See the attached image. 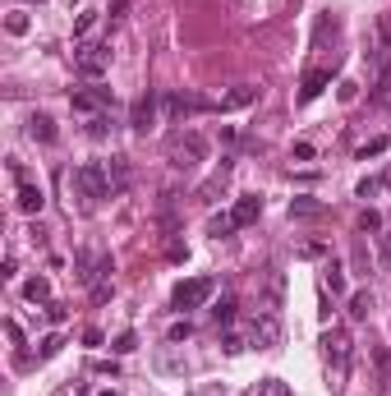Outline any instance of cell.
<instances>
[{"label":"cell","instance_id":"e575fe53","mask_svg":"<svg viewBox=\"0 0 391 396\" xmlns=\"http://www.w3.org/2000/svg\"><path fill=\"white\" fill-rule=\"evenodd\" d=\"M92 300L106 305V300H111V281H97V286H92Z\"/></svg>","mask_w":391,"mask_h":396},{"label":"cell","instance_id":"7402d4cb","mask_svg":"<svg viewBox=\"0 0 391 396\" xmlns=\"http://www.w3.org/2000/svg\"><path fill=\"white\" fill-rule=\"evenodd\" d=\"M111 351H115V355H129V351H138V332H120L115 341H111Z\"/></svg>","mask_w":391,"mask_h":396},{"label":"cell","instance_id":"9c48e42d","mask_svg":"<svg viewBox=\"0 0 391 396\" xmlns=\"http://www.w3.org/2000/svg\"><path fill=\"white\" fill-rule=\"evenodd\" d=\"M166 111H170V116H198V111H216V102H203L194 92H170V97H166Z\"/></svg>","mask_w":391,"mask_h":396},{"label":"cell","instance_id":"d6a6232c","mask_svg":"<svg viewBox=\"0 0 391 396\" xmlns=\"http://www.w3.org/2000/svg\"><path fill=\"white\" fill-rule=\"evenodd\" d=\"M387 189V180H364L359 184V198H373V194H382Z\"/></svg>","mask_w":391,"mask_h":396},{"label":"cell","instance_id":"8fae6325","mask_svg":"<svg viewBox=\"0 0 391 396\" xmlns=\"http://www.w3.org/2000/svg\"><path fill=\"white\" fill-rule=\"evenodd\" d=\"M230 217H235V230H240V226H254L258 217H262V198H258V194H244V198H235Z\"/></svg>","mask_w":391,"mask_h":396},{"label":"cell","instance_id":"ba28073f","mask_svg":"<svg viewBox=\"0 0 391 396\" xmlns=\"http://www.w3.org/2000/svg\"><path fill=\"white\" fill-rule=\"evenodd\" d=\"M129 124H134L138 134H148L152 124H157V92H152V88L134 102V111H129Z\"/></svg>","mask_w":391,"mask_h":396},{"label":"cell","instance_id":"836d02e7","mask_svg":"<svg viewBox=\"0 0 391 396\" xmlns=\"http://www.w3.org/2000/svg\"><path fill=\"white\" fill-rule=\"evenodd\" d=\"M359 230H382V217H377L373 208H368V212L359 217Z\"/></svg>","mask_w":391,"mask_h":396},{"label":"cell","instance_id":"5bb4252c","mask_svg":"<svg viewBox=\"0 0 391 396\" xmlns=\"http://www.w3.org/2000/svg\"><path fill=\"white\" fill-rule=\"evenodd\" d=\"M28 134L37 138V143H56V120H51V116H37V111H32V116H28Z\"/></svg>","mask_w":391,"mask_h":396},{"label":"cell","instance_id":"83f0119b","mask_svg":"<svg viewBox=\"0 0 391 396\" xmlns=\"http://www.w3.org/2000/svg\"><path fill=\"white\" fill-rule=\"evenodd\" d=\"M387 97H391V69H382V78H377V88H373V102L382 107Z\"/></svg>","mask_w":391,"mask_h":396},{"label":"cell","instance_id":"8d00e7d4","mask_svg":"<svg viewBox=\"0 0 391 396\" xmlns=\"http://www.w3.org/2000/svg\"><path fill=\"white\" fill-rule=\"evenodd\" d=\"M5 332H10V341H14V346H23V327H19V322H14V318L5 322Z\"/></svg>","mask_w":391,"mask_h":396},{"label":"cell","instance_id":"484cf974","mask_svg":"<svg viewBox=\"0 0 391 396\" xmlns=\"http://www.w3.org/2000/svg\"><path fill=\"white\" fill-rule=\"evenodd\" d=\"M244 346H249V341H244L240 332H226V336H221V351H226V355H240Z\"/></svg>","mask_w":391,"mask_h":396},{"label":"cell","instance_id":"7c38bea8","mask_svg":"<svg viewBox=\"0 0 391 396\" xmlns=\"http://www.w3.org/2000/svg\"><path fill=\"white\" fill-rule=\"evenodd\" d=\"M249 102H258V88L254 83H240V88H230L221 102H216V111H240V107H249Z\"/></svg>","mask_w":391,"mask_h":396},{"label":"cell","instance_id":"30bf717a","mask_svg":"<svg viewBox=\"0 0 391 396\" xmlns=\"http://www.w3.org/2000/svg\"><path fill=\"white\" fill-rule=\"evenodd\" d=\"M111 102H115V97H111V88H102V83H92L88 92H74V97H69L74 111H102V107H111Z\"/></svg>","mask_w":391,"mask_h":396},{"label":"cell","instance_id":"2e32d148","mask_svg":"<svg viewBox=\"0 0 391 396\" xmlns=\"http://www.w3.org/2000/svg\"><path fill=\"white\" fill-rule=\"evenodd\" d=\"M368 314H373V295H368V290H355V295H350V318L364 322Z\"/></svg>","mask_w":391,"mask_h":396},{"label":"cell","instance_id":"3957f363","mask_svg":"<svg viewBox=\"0 0 391 396\" xmlns=\"http://www.w3.org/2000/svg\"><path fill=\"white\" fill-rule=\"evenodd\" d=\"M78 194H83V203H97V198L111 194V166H102V162H83L74 175Z\"/></svg>","mask_w":391,"mask_h":396},{"label":"cell","instance_id":"277c9868","mask_svg":"<svg viewBox=\"0 0 391 396\" xmlns=\"http://www.w3.org/2000/svg\"><path fill=\"white\" fill-rule=\"evenodd\" d=\"M203 153H208V138L194 134V129L170 138V166H175V170H194L198 162H203Z\"/></svg>","mask_w":391,"mask_h":396},{"label":"cell","instance_id":"4fadbf2b","mask_svg":"<svg viewBox=\"0 0 391 396\" xmlns=\"http://www.w3.org/2000/svg\"><path fill=\"white\" fill-rule=\"evenodd\" d=\"M331 83V69H313V74H304V88H300V107H309L313 97H322V88Z\"/></svg>","mask_w":391,"mask_h":396},{"label":"cell","instance_id":"8992f818","mask_svg":"<svg viewBox=\"0 0 391 396\" xmlns=\"http://www.w3.org/2000/svg\"><path fill=\"white\" fill-rule=\"evenodd\" d=\"M322 355H327V368H336V378H341L346 364H350V336H346V327H327V332H322Z\"/></svg>","mask_w":391,"mask_h":396},{"label":"cell","instance_id":"603a6c76","mask_svg":"<svg viewBox=\"0 0 391 396\" xmlns=\"http://www.w3.org/2000/svg\"><path fill=\"white\" fill-rule=\"evenodd\" d=\"M391 148V138H373V143H364L359 148V162H368V157H382Z\"/></svg>","mask_w":391,"mask_h":396},{"label":"cell","instance_id":"e0dca14e","mask_svg":"<svg viewBox=\"0 0 391 396\" xmlns=\"http://www.w3.org/2000/svg\"><path fill=\"white\" fill-rule=\"evenodd\" d=\"M23 295H28L32 305H51V281H46V276H32L28 286H23Z\"/></svg>","mask_w":391,"mask_h":396},{"label":"cell","instance_id":"ffe728a7","mask_svg":"<svg viewBox=\"0 0 391 396\" xmlns=\"http://www.w3.org/2000/svg\"><path fill=\"white\" fill-rule=\"evenodd\" d=\"M317 212H322L317 198H290V217H317Z\"/></svg>","mask_w":391,"mask_h":396},{"label":"cell","instance_id":"f1b7e54d","mask_svg":"<svg viewBox=\"0 0 391 396\" xmlns=\"http://www.w3.org/2000/svg\"><path fill=\"white\" fill-rule=\"evenodd\" d=\"M92 23H97V10H83V14L74 19V37H83V32H88Z\"/></svg>","mask_w":391,"mask_h":396},{"label":"cell","instance_id":"4dcf8cb0","mask_svg":"<svg viewBox=\"0 0 391 396\" xmlns=\"http://www.w3.org/2000/svg\"><path fill=\"white\" fill-rule=\"evenodd\" d=\"M46 318H51V322H56V327H60V322L69 318V309H65L60 300H51V305H46Z\"/></svg>","mask_w":391,"mask_h":396},{"label":"cell","instance_id":"7a4b0ae2","mask_svg":"<svg viewBox=\"0 0 391 396\" xmlns=\"http://www.w3.org/2000/svg\"><path fill=\"white\" fill-rule=\"evenodd\" d=\"M281 318H276V309H258L254 322H249V346H258V351H276L281 346Z\"/></svg>","mask_w":391,"mask_h":396},{"label":"cell","instance_id":"d590c367","mask_svg":"<svg viewBox=\"0 0 391 396\" xmlns=\"http://www.w3.org/2000/svg\"><path fill=\"white\" fill-rule=\"evenodd\" d=\"M322 254H327L322 244H300V258H322Z\"/></svg>","mask_w":391,"mask_h":396},{"label":"cell","instance_id":"4316f807","mask_svg":"<svg viewBox=\"0 0 391 396\" xmlns=\"http://www.w3.org/2000/svg\"><path fill=\"white\" fill-rule=\"evenodd\" d=\"M377 263L382 272H391V235H377Z\"/></svg>","mask_w":391,"mask_h":396},{"label":"cell","instance_id":"60d3db41","mask_svg":"<svg viewBox=\"0 0 391 396\" xmlns=\"http://www.w3.org/2000/svg\"><path fill=\"white\" fill-rule=\"evenodd\" d=\"M102 396H115V392H102Z\"/></svg>","mask_w":391,"mask_h":396},{"label":"cell","instance_id":"5b68a950","mask_svg":"<svg viewBox=\"0 0 391 396\" xmlns=\"http://www.w3.org/2000/svg\"><path fill=\"white\" fill-rule=\"evenodd\" d=\"M10 175H14V184H19V212H28V217H37L42 212V203H46V194H42V184H32L28 180V170H23V162H10Z\"/></svg>","mask_w":391,"mask_h":396},{"label":"cell","instance_id":"ab89813d","mask_svg":"<svg viewBox=\"0 0 391 396\" xmlns=\"http://www.w3.org/2000/svg\"><path fill=\"white\" fill-rule=\"evenodd\" d=\"M295 157H300V162H313V143H295Z\"/></svg>","mask_w":391,"mask_h":396},{"label":"cell","instance_id":"d6986e66","mask_svg":"<svg viewBox=\"0 0 391 396\" xmlns=\"http://www.w3.org/2000/svg\"><path fill=\"white\" fill-rule=\"evenodd\" d=\"M254 396H290V382H281V378H262L254 387Z\"/></svg>","mask_w":391,"mask_h":396},{"label":"cell","instance_id":"cb8c5ba5","mask_svg":"<svg viewBox=\"0 0 391 396\" xmlns=\"http://www.w3.org/2000/svg\"><path fill=\"white\" fill-rule=\"evenodd\" d=\"M212 318L221 322V327H230V322H235V300H221V305L212 309Z\"/></svg>","mask_w":391,"mask_h":396},{"label":"cell","instance_id":"ac0fdd59","mask_svg":"<svg viewBox=\"0 0 391 396\" xmlns=\"http://www.w3.org/2000/svg\"><path fill=\"white\" fill-rule=\"evenodd\" d=\"M60 346H65V336H60V332L42 336V341H37V360H56V355H60Z\"/></svg>","mask_w":391,"mask_h":396},{"label":"cell","instance_id":"1f68e13d","mask_svg":"<svg viewBox=\"0 0 391 396\" xmlns=\"http://www.w3.org/2000/svg\"><path fill=\"white\" fill-rule=\"evenodd\" d=\"M124 14H129V0H115V5H111V28H120Z\"/></svg>","mask_w":391,"mask_h":396},{"label":"cell","instance_id":"f546056e","mask_svg":"<svg viewBox=\"0 0 391 396\" xmlns=\"http://www.w3.org/2000/svg\"><path fill=\"white\" fill-rule=\"evenodd\" d=\"M88 134H92V138H106V134H111V120H106V116H92V120H88Z\"/></svg>","mask_w":391,"mask_h":396},{"label":"cell","instance_id":"f35d334b","mask_svg":"<svg viewBox=\"0 0 391 396\" xmlns=\"http://www.w3.org/2000/svg\"><path fill=\"white\" fill-rule=\"evenodd\" d=\"M373 368H377V378H387V351H373Z\"/></svg>","mask_w":391,"mask_h":396},{"label":"cell","instance_id":"44dd1931","mask_svg":"<svg viewBox=\"0 0 391 396\" xmlns=\"http://www.w3.org/2000/svg\"><path fill=\"white\" fill-rule=\"evenodd\" d=\"M230 230H235V217H230V212H221V217H212V221H208L212 240H221V235H230Z\"/></svg>","mask_w":391,"mask_h":396},{"label":"cell","instance_id":"6da1fadb","mask_svg":"<svg viewBox=\"0 0 391 396\" xmlns=\"http://www.w3.org/2000/svg\"><path fill=\"white\" fill-rule=\"evenodd\" d=\"M212 290H216V281H212V276H189V281H180V286L170 290V309H175V314L203 309V305L212 300Z\"/></svg>","mask_w":391,"mask_h":396},{"label":"cell","instance_id":"52a82bcc","mask_svg":"<svg viewBox=\"0 0 391 396\" xmlns=\"http://www.w3.org/2000/svg\"><path fill=\"white\" fill-rule=\"evenodd\" d=\"M74 65H78V74H83V78H102L106 65H111V42H88L74 56Z\"/></svg>","mask_w":391,"mask_h":396},{"label":"cell","instance_id":"d4e9b609","mask_svg":"<svg viewBox=\"0 0 391 396\" xmlns=\"http://www.w3.org/2000/svg\"><path fill=\"white\" fill-rule=\"evenodd\" d=\"M5 28L14 32V37H23V32H28V14H23V10H14V14L5 19Z\"/></svg>","mask_w":391,"mask_h":396},{"label":"cell","instance_id":"74e56055","mask_svg":"<svg viewBox=\"0 0 391 396\" xmlns=\"http://www.w3.org/2000/svg\"><path fill=\"white\" fill-rule=\"evenodd\" d=\"M189 332H194V327H189V318H184V322H175V327H170V341H184Z\"/></svg>","mask_w":391,"mask_h":396},{"label":"cell","instance_id":"9a60e30c","mask_svg":"<svg viewBox=\"0 0 391 396\" xmlns=\"http://www.w3.org/2000/svg\"><path fill=\"white\" fill-rule=\"evenodd\" d=\"M322 286H327L331 295H346V267H341L336 258H331L327 267H322Z\"/></svg>","mask_w":391,"mask_h":396}]
</instances>
